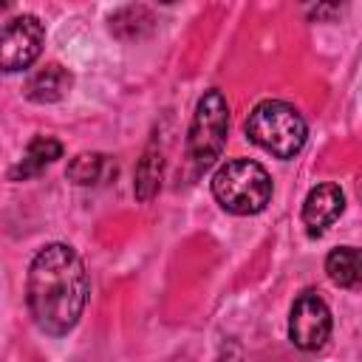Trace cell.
<instances>
[{"instance_id": "obj_6", "label": "cell", "mask_w": 362, "mask_h": 362, "mask_svg": "<svg viewBox=\"0 0 362 362\" xmlns=\"http://www.w3.org/2000/svg\"><path fill=\"white\" fill-rule=\"evenodd\" d=\"M331 337V311L317 291H303L288 314V339L300 351H320Z\"/></svg>"}, {"instance_id": "obj_8", "label": "cell", "mask_w": 362, "mask_h": 362, "mask_svg": "<svg viewBox=\"0 0 362 362\" xmlns=\"http://www.w3.org/2000/svg\"><path fill=\"white\" fill-rule=\"evenodd\" d=\"M74 85V76L62 68V65H45L40 68L37 74L28 76L25 82V99L28 102H37V105H51V102H59Z\"/></svg>"}, {"instance_id": "obj_9", "label": "cell", "mask_w": 362, "mask_h": 362, "mask_svg": "<svg viewBox=\"0 0 362 362\" xmlns=\"http://www.w3.org/2000/svg\"><path fill=\"white\" fill-rule=\"evenodd\" d=\"M59 156H62V144H59L57 139H51V136H34V139L28 141V147H25V153H23V158H20V164L11 167L8 178L23 181V178L40 175V173H42L51 161H57Z\"/></svg>"}, {"instance_id": "obj_12", "label": "cell", "mask_w": 362, "mask_h": 362, "mask_svg": "<svg viewBox=\"0 0 362 362\" xmlns=\"http://www.w3.org/2000/svg\"><path fill=\"white\" fill-rule=\"evenodd\" d=\"M161 173H164V158L158 150H147L139 164H136V181H133V189H136V198L141 204H147L158 187H161Z\"/></svg>"}, {"instance_id": "obj_1", "label": "cell", "mask_w": 362, "mask_h": 362, "mask_svg": "<svg viewBox=\"0 0 362 362\" xmlns=\"http://www.w3.org/2000/svg\"><path fill=\"white\" fill-rule=\"evenodd\" d=\"M90 280L82 257L68 243L42 246L25 280V300L34 325L48 337H65L82 317Z\"/></svg>"}, {"instance_id": "obj_5", "label": "cell", "mask_w": 362, "mask_h": 362, "mask_svg": "<svg viewBox=\"0 0 362 362\" xmlns=\"http://www.w3.org/2000/svg\"><path fill=\"white\" fill-rule=\"evenodd\" d=\"M45 45V25L34 14L11 17L0 28V71L17 74L37 62Z\"/></svg>"}, {"instance_id": "obj_2", "label": "cell", "mask_w": 362, "mask_h": 362, "mask_svg": "<svg viewBox=\"0 0 362 362\" xmlns=\"http://www.w3.org/2000/svg\"><path fill=\"white\" fill-rule=\"evenodd\" d=\"M246 136L277 158H294L308 136L303 113L283 99H263L246 119Z\"/></svg>"}, {"instance_id": "obj_4", "label": "cell", "mask_w": 362, "mask_h": 362, "mask_svg": "<svg viewBox=\"0 0 362 362\" xmlns=\"http://www.w3.org/2000/svg\"><path fill=\"white\" fill-rule=\"evenodd\" d=\"M226 130H229V105L221 90H206L192 113L189 133H187V153L198 170L212 167L226 144Z\"/></svg>"}, {"instance_id": "obj_13", "label": "cell", "mask_w": 362, "mask_h": 362, "mask_svg": "<svg viewBox=\"0 0 362 362\" xmlns=\"http://www.w3.org/2000/svg\"><path fill=\"white\" fill-rule=\"evenodd\" d=\"M110 28L122 40H139L153 28V14L144 6H124L110 17Z\"/></svg>"}, {"instance_id": "obj_3", "label": "cell", "mask_w": 362, "mask_h": 362, "mask_svg": "<svg viewBox=\"0 0 362 362\" xmlns=\"http://www.w3.org/2000/svg\"><path fill=\"white\" fill-rule=\"evenodd\" d=\"M212 195L232 215H257L272 201V175L252 158H232L215 170Z\"/></svg>"}, {"instance_id": "obj_7", "label": "cell", "mask_w": 362, "mask_h": 362, "mask_svg": "<svg viewBox=\"0 0 362 362\" xmlns=\"http://www.w3.org/2000/svg\"><path fill=\"white\" fill-rule=\"evenodd\" d=\"M345 209V195L337 184H317L303 201V223L308 235H322Z\"/></svg>"}, {"instance_id": "obj_10", "label": "cell", "mask_w": 362, "mask_h": 362, "mask_svg": "<svg viewBox=\"0 0 362 362\" xmlns=\"http://www.w3.org/2000/svg\"><path fill=\"white\" fill-rule=\"evenodd\" d=\"M325 272L328 280L339 288H359L362 266H359V249L354 246H339L325 257Z\"/></svg>"}, {"instance_id": "obj_11", "label": "cell", "mask_w": 362, "mask_h": 362, "mask_svg": "<svg viewBox=\"0 0 362 362\" xmlns=\"http://www.w3.org/2000/svg\"><path fill=\"white\" fill-rule=\"evenodd\" d=\"M110 173H116V167L110 164V158L105 153H79L71 158L68 164V178L79 187H90L105 181Z\"/></svg>"}]
</instances>
